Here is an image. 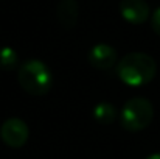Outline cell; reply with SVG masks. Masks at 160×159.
<instances>
[{"mask_svg": "<svg viewBox=\"0 0 160 159\" xmlns=\"http://www.w3.org/2000/svg\"><path fill=\"white\" fill-rule=\"evenodd\" d=\"M17 81L25 92L39 97L52 89L53 75L50 67L41 59H27L17 70Z\"/></svg>", "mask_w": 160, "mask_h": 159, "instance_id": "7a4b0ae2", "label": "cell"}, {"mask_svg": "<svg viewBox=\"0 0 160 159\" xmlns=\"http://www.w3.org/2000/svg\"><path fill=\"white\" fill-rule=\"evenodd\" d=\"M154 117L152 103L145 97H134L128 100L121 112H120V123L129 133H137L148 128Z\"/></svg>", "mask_w": 160, "mask_h": 159, "instance_id": "3957f363", "label": "cell"}, {"mask_svg": "<svg viewBox=\"0 0 160 159\" xmlns=\"http://www.w3.org/2000/svg\"><path fill=\"white\" fill-rule=\"evenodd\" d=\"M28 136V125L19 117H9L0 126V139L11 148H22L27 144Z\"/></svg>", "mask_w": 160, "mask_h": 159, "instance_id": "277c9868", "label": "cell"}, {"mask_svg": "<svg viewBox=\"0 0 160 159\" xmlns=\"http://www.w3.org/2000/svg\"><path fill=\"white\" fill-rule=\"evenodd\" d=\"M56 16L64 28H73L78 22V2L76 0H59L56 6Z\"/></svg>", "mask_w": 160, "mask_h": 159, "instance_id": "52a82bcc", "label": "cell"}, {"mask_svg": "<svg viewBox=\"0 0 160 159\" xmlns=\"http://www.w3.org/2000/svg\"><path fill=\"white\" fill-rule=\"evenodd\" d=\"M151 27H152V30H154V33L160 36V6L152 13V16H151Z\"/></svg>", "mask_w": 160, "mask_h": 159, "instance_id": "30bf717a", "label": "cell"}, {"mask_svg": "<svg viewBox=\"0 0 160 159\" xmlns=\"http://www.w3.org/2000/svg\"><path fill=\"white\" fill-rule=\"evenodd\" d=\"M146 159H160V153H154V155H151V156H148Z\"/></svg>", "mask_w": 160, "mask_h": 159, "instance_id": "8fae6325", "label": "cell"}, {"mask_svg": "<svg viewBox=\"0 0 160 159\" xmlns=\"http://www.w3.org/2000/svg\"><path fill=\"white\" fill-rule=\"evenodd\" d=\"M93 119L98 123L109 125V123H112L117 119V108L112 103H107V102L98 103L93 108Z\"/></svg>", "mask_w": 160, "mask_h": 159, "instance_id": "ba28073f", "label": "cell"}, {"mask_svg": "<svg viewBox=\"0 0 160 159\" xmlns=\"http://www.w3.org/2000/svg\"><path fill=\"white\" fill-rule=\"evenodd\" d=\"M17 66V53L11 47H0V69L12 70Z\"/></svg>", "mask_w": 160, "mask_h": 159, "instance_id": "9c48e42d", "label": "cell"}, {"mask_svg": "<svg viewBox=\"0 0 160 159\" xmlns=\"http://www.w3.org/2000/svg\"><path fill=\"white\" fill-rule=\"evenodd\" d=\"M87 61L92 67L98 70H109L117 64L118 56H117V50L109 44H97L89 50Z\"/></svg>", "mask_w": 160, "mask_h": 159, "instance_id": "8992f818", "label": "cell"}, {"mask_svg": "<svg viewBox=\"0 0 160 159\" xmlns=\"http://www.w3.org/2000/svg\"><path fill=\"white\" fill-rule=\"evenodd\" d=\"M120 14L121 17L132 24V25H140L145 24L149 16L151 9L146 0H121L120 2Z\"/></svg>", "mask_w": 160, "mask_h": 159, "instance_id": "5b68a950", "label": "cell"}, {"mask_svg": "<svg viewBox=\"0 0 160 159\" xmlns=\"http://www.w3.org/2000/svg\"><path fill=\"white\" fill-rule=\"evenodd\" d=\"M157 73V64L152 56L142 52H132L123 56L117 62L118 78L132 87H140L154 80Z\"/></svg>", "mask_w": 160, "mask_h": 159, "instance_id": "6da1fadb", "label": "cell"}]
</instances>
